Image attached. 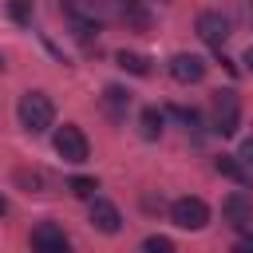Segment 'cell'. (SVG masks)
Segmentation results:
<instances>
[{"mask_svg": "<svg viewBox=\"0 0 253 253\" xmlns=\"http://www.w3.org/2000/svg\"><path fill=\"white\" fill-rule=\"evenodd\" d=\"M170 221H174L178 229H202V225L210 221V206H206L202 198H178V202L170 206Z\"/></svg>", "mask_w": 253, "mask_h": 253, "instance_id": "4", "label": "cell"}, {"mask_svg": "<svg viewBox=\"0 0 253 253\" xmlns=\"http://www.w3.org/2000/svg\"><path fill=\"white\" fill-rule=\"evenodd\" d=\"M237 126H241V99L233 91H213V130L229 138L237 134Z\"/></svg>", "mask_w": 253, "mask_h": 253, "instance_id": "2", "label": "cell"}, {"mask_svg": "<svg viewBox=\"0 0 253 253\" xmlns=\"http://www.w3.org/2000/svg\"><path fill=\"white\" fill-rule=\"evenodd\" d=\"M103 107H107V115H111L115 123H123V119H126V107H130V95H126L123 87H107V91H103Z\"/></svg>", "mask_w": 253, "mask_h": 253, "instance_id": "11", "label": "cell"}, {"mask_svg": "<svg viewBox=\"0 0 253 253\" xmlns=\"http://www.w3.org/2000/svg\"><path fill=\"white\" fill-rule=\"evenodd\" d=\"M221 217H225L233 229H245V225L253 221V198H249V194H241V190H237V194H229V198L221 202Z\"/></svg>", "mask_w": 253, "mask_h": 253, "instance_id": "8", "label": "cell"}, {"mask_svg": "<svg viewBox=\"0 0 253 253\" xmlns=\"http://www.w3.org/2000/svg\"><path fill=\"white\" fill-rule=\"evenodd\" d=\"M198 36H202L210 47L221 51V43L229 40V20H225L221 12H202V16H198Z\"/></svg>", "mask_w": 253, "mask_h": 253, "instance_id": "7", "label": "cell"}, {"mask_svg": "<svg viewBox=\"0 0 253 253\" xmlns=\"http://www.w3.org/2000/svg\"><path fill=\"white\" fill-rule=\"evenodd\" d=\"M0 67H4V55H0Z\"/></svg>", "mask_w": 253, "mask_h": 253, "instance_id": "25", "label": "cell"}, {"mask_svg": "<svg viewBox=\"0 0 253 253\" xmlns=\"http://www.w3.org/2000/svg\"><path fill=\"white\" fill-rule=\"evenodd\" d=\"M237 158H241V166H245V170L253 174V134H249V138L241 142V150H237Z\"/></svg>", "mask_w": 253, "mask_h": 253, "instance_id": "21", "label": "cell"}, {"mask_svg": "<svg viewBox=\"0 0 253 253\" xmlns=\"http://www.w3.org/2000/svg\"><path fill=\"white\" fill-rule=\"evenodd\" d=\"M213 170H217V174H225V178H233L237 186H249V178H253V174L241 166V158H237V154H221V158H213Z\"/></svg>", "mask_w": 253, "mask_h": 253, "instance_id": "10", "label": "cell"}, {"mask_svg": "<svg viewBox=\"0 0 253 253\" xmlns=\"http://www.w3.org/2000/svg\"><path fill=\"white\" fill-rule=\"evenodd\" d=\"M91 225H95L99 233H119V229H123L119 206L107 202V198H91Z\"/></svg>", "mask_w": 253, "mask_h": 253, "instance_id": "9", "label": "cell"}, {"mask_svg": "<svg viewBox=\"0 0 253 253\" xmlns=\"http://www.w3.org/2000/svg\"><path fill=\"white\" fill-rule=\"evenodd\" d=\"M123 20H126V24H134L138 32L146 28V12H142V8L134 4V0H126V8H123Z\"/></svg>", "mask_w": 253, "mask_h": 253, "instance_id": "19", "label": "cell"}, {"mask_svg": "<svg viewBox=\"0 0 253 253\" xmlns=\"http://www.w3.org/2000/svg\"><path fill=\"white\" fill-rule=\"evenodd\" d=\"M119 67L123 71H130V75H150V59L146 55H138V51H119Z\"/></svg>", "mask_w": 253, "mask_h": 253, "instance_id": "13", "label": "cell"}, {"mask_svg": "<svg viewBox=\"0 0 253 253\" xmlns=\"http://www.w3.org/2000/svg\"><path fill=\"white\" fill-rule=\"evenodd\" d=\"M245 67L253 71V43H249V51H245Z\"/></svg>", "mask_w": 253, "mask_h": 253, "instance_id": "23", "label": "cell"}, {"mask_svg": "<svg viewBox=\"0 0 253 253\" xmlns=\"http://www.w3.org/2000/svg\"><path fill=\"white\" fill-rule=\"evenodd\" d=\"M71 28H75V36H79L83 43H87V40H91V36L99 32V24H91V20H83V16H75V12H71Z\"/></svg>", "mask_w": 253, "mask_h": 253, "instance_id": "18", "label": "cell"}, {"mask_svg": "<svg viewBox=\"0 0 253 253\" xmlns=\"http://www.w3.org/2000/svg\"><path fill=\"white\" fill-rule=\"evenodd\" d=\"M51 142H55V154H59L63 162H87V154H91V142H87V134H83L75 123H63Z\"/></svg>", "mask_w": 253, "mask_h": 253, "instance_id": "3", "label": "cell"}, {"mask_svg": "<svg viewBox=\"0 0 253 253\" xmlns=\"http://www.w3.org/2000/svg\"><path fill=\"white\" fill-rule=\"evenodd\" d=\"M32 12H36L32 0H8V16H12L16 24H32Z\"/></svg>", "mask_w": 253, "mask_h": 253, "instance_id": "16", "label": "cell"}, {"mask_svg": "<svg viewBox=\"0 0 253 253\" xmlns=\"http://www.w3.org/2000/svg\"><path fill=\"white\" fill-rule=\"evenodd\" d=\"M142 253H178V249H174V241H170V237H162V233H150V237L142 241Z\"/></svg>", "mask_w": 253, "mask_h": 253, "instance_id": "17", "label": "cell"}, {"mask_svg": "<svg viewBox=\"0 0 253 253\" xmlns=\"http://www.w3.org/2000/svg\"><path fill=\"white\" fill-rule=\"evenodd\" d=\"M32 253H71V241L55 221H40L32 229Z\"/></svg>", "mask_w": 253, "mask_h": 253, "instance_id": "5", "label": "cell"}, {"mask_svg": "<svg viewBox=\"0 0 253 253\" xmlns=\"http://www.w3.org/2000/svg\"><path fill=\"white\" fill-rule=\"evenodd\" d=\"M138 130H142V138H158L162 134V111L158 107H142V115H138Z\"/></svg>", "mask_w": 253, "mask_h": 253, "instance_id": "12", "label": "cell"}, {"mask_svg": "<svg viewBox=\"0 0 253 253\" xmlns=\"http://www.w3.org/2000/svg\"><path fill=\"white\" fill-rule=\"evenodd\" d=\"M170 75L178 83H202L206 79V59L194 55V51H178V55H170Z\"/></svg>", "mask_w": 253, "mask_h": 253, "instance_id": "6", "label": "cell"}, {"mask_svg": "<svg viewBox=\"0 0 253 253\" xmlns=\"http://www.w3.org/2000/svg\"><path fill=\"white\" fill-rule=\"evenodd\" d=\"M16 182H20L28 194H40V190L47 186V178H43L40 170H16Z\"/></svg>", "mask_w": 253, "mask_h": 253, "instance_id": "14", "label": "cell"}, {"mask_svg": "<svg viewBox=\"0 0 253 253\" xmlns=\"http://www.w3.org/2000/svg\"><path fill=\"white\" fill-rule=\"evenodd\" d=\"M16 115H20V126H24L28 134H43V130L55 123V107H51V99H47L43 91H28V95H20Z\"/></svg>", "mask_w": 253, "mask_h": 253, "instance_id": "1", "label": "cell"}, {"mask_svg": "<svg viewBox=\"0 0 253 253\" xmlns=\"http://www.w3.org/2000/svg\"><path fill=\"white\" fill-rule=\"evenodd\" d=\"M233 253H253V241H241V245H237Z\"/></svg>", "mask_w": 253, "mask_h": 253, "instance_id": "22", "label": "cell"}, {"mask_svg": "<svg viewBox=\"0 0 253 253\" xmlns=\"http://www.w3.org/2000/svg\"><path fill=\"white\" fill-rule=\"evenodd\" d=\"M4 213H8V198L0 194V217H4Z\"/></svg>", "mask_w": 253, "mask_h": 253, "instance_id": "24", "label": "cell"}, {"mask_svg": "<svg viewBox=\"0 0 253 253\" xmlns=\"http://www.w3.org/2000/svg\"><path fill=\"white\" fill-rule=\"evenodd\" d=\"M170 115L178 123H186V126H198V111H190V107H170Z\"/></svg>", "mask_w": 253, "mask_h": 253, "instance_id": "20", "label": "cell"}, {"mask_svg": "<svg viewBox=\"0 0 253 253\" xmlns=\"http://www.w3.org/2000/svg\"><path fill=\"white\" fill-rule=\"evenodd\" d=\"M67 190H71L75 198H95L99 182H95V178H83V174H75V178H67Z\"/></svg>", "mask_w": 253, "mask_h": 253, "instance_id": "15", "label": "cell"}]
</instances>
